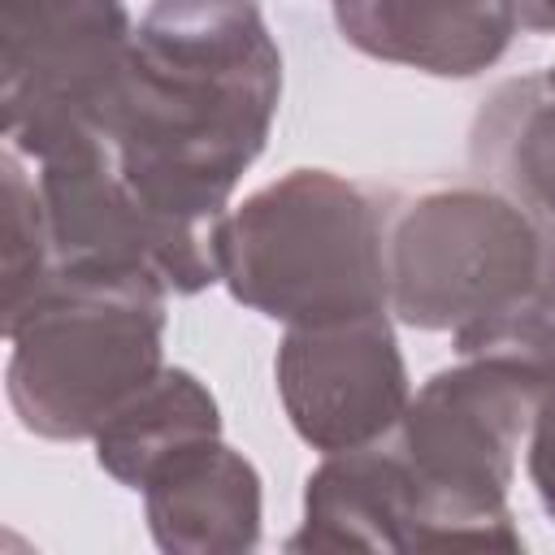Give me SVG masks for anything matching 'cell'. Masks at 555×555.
<instances>
[{"label": "cell", "instance_id": "1", "mask_svg": "<svg viewBox=\"0 0 555 555\" xmlns=\"http://www.w3.org/2000/svg\"><path fill=\"white\" fill-rule=\"evenodd\" d=\"M278 91L282 61L251 0H156L100 134L156 217L195 225L256 160Z\"/></svg>", "mask_w": 555, "mask_h": 555}, {"label": "cell", "instance_id": "2", "mask_svg": "<svg viewBox=\"0 0 555 555\" xmlns=\"http://www.w3.org/2000/svg\"><path fill=\"white\" fill-rule=\"evenodd\" d=\"M208 256L234 299L295 325L382 312L390 299L386 234L373 204L312 169L230 212Z\"/></svg>", "mask_w": 555, "mask_h": 555}, {"label": "cell", "instance_id": "3", "mask_svg": "<svg viewBox=\"0 0 555 555\" xmlns=\"http://www.w3.org/2000/svg\"><path fill=\"white\" fill-rule=\"evenodd\" d=\"M160 295L139 282L52 278L4 330L9 403L43 438H95L100 425L160 377Z\"/></svg>", "mask_w": 555, "mask_h": 555}, {"label": "cell", "instance_id": "4", "mask_svg": "<svg viewBox=\"0 0 555 555\" xmlns=\"http://www.w3.org/2000/svg\"><path fill=\"white\" fill-rule=\"evenodd\" d=\"M542 269L546 234L481 191L429 195L386 238L390 299L416 325H473L525 308Z\"/></svg>", "mask_w": 555, "mask_h": 555}, {"label": "cell", "instance_id": "5", "mask_svg": "<svg viewBox=\"0 0 555 555\" xmlns=\"http://www.w3.org/2000/svg\"><path fill=\"white\" fill-rule=\"evenodd\" d=\"M121 0H0L4 139L26 160L100 130L130 56Z\"/></svg>", "mask_w": 555, "mask_h": 555}, {"label": "cell", "instance_id": "6", "mask_svg": "<svg viewBox=\"0 0 555 555\" xmlns=\"http://www.w3.org/2000/svg\"><path fill=\"white\" fill-rule=\"evenodd\" d=\"M278 382L295 429L325 451H351L403 412V364L382 312L295 325Z\"/></svg>", "mask_w": 555, "mask_h": 555}, {"label": "cell", "instance_id": "7", "mask_svg": "<svg viewBox=\"0 0 555 555\" xmlns=\"http://www.w3.org/2000/svg\"><path fill=\"white\" fill-rule=\"evenodd\" d=\"M343 35L399 65L468 78L503 56L520 4L516 0H334Z\"/></svg>", "mask_w": 555, "mask_h": 555}, {"label": "cell", "instance_id": "8", "mask_svg": "<svg viewBox=\"0 0 555 555\" xmlns=\"http://www.w3.org/2000/svg\"><path fill=\"white\" fill-rule=\"evenodd\" d=\"M212 434H217V408L208 390L186 373H160L100 425L95 447H100V464L113 477L143 486L160 460Z\"/></svg>", "mask_w": 555, "mask_h": 555}, {"label": "cell", "instance_id": "9", "mask_svg": "<svg viewBox=\"0 0 555 555\" xmlns=\"http://www.w3.org/2000/svg\"><path fill=\"white\" fill-rule=\"evenodd\" d=\"M473 152L529 208L555 212V69L507 82L481 113Z\"/></svg>", "mask_w": 555, "mask_h": 555}, {"label": "cell", "instance_id": "10", "mask_svg": "<svg viewBox=\"0 0 555 555\" xmlns=\"http://www.w3.org/2000/svg\"><path fill=\"white\" fill-rule=\"evenodd\" d=\"M52 238L39 199V182L26 173V156L4 147V330L48 291Z\"/></svg>", "mask_w": 555, "mask_h": 555}, {"label": "cell", "instance_id": "11", "mask_svg": "<svg viewBox=\"0 0 555 555\" xmlns=\"http://www.w3.org/2000/svg\"><path fill=\"white\" fill-rule=\"evenodd\" d=\"M533 477L542 486L546 507L555 512V395L538 412V438H533Z\"/></svg>", "mask_w": 555, "mask_h": 555}, {"label": "cell", "instance_id": "12", "mask_svg": "<svg viewBox=\"0 0 555 555\" xmlns=\"http://www.w3.org/2000/svg\"><path fill=\"white\" fill-rule=\"evenodd\" d=\"M529 30H555V0H516Z\"/></svg>", "mask_w": 555, "mask_h": 555}]
</instances>
